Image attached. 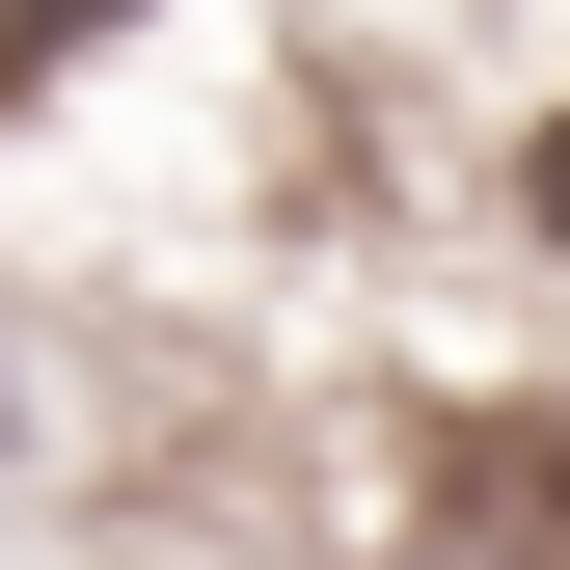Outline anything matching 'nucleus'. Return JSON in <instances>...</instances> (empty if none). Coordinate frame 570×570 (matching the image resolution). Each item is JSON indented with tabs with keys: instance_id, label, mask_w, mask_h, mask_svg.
<instances>
[{
	"instance_id": "f257e3e1",
	"label": "nucleus",
	"mask_w": 570,
	"mask_h": 570,
	"mask_svg": "<svg viewBox=\"0 0 570 570\" xmlns=\"http://www.w3.org/2000/svg\"><path fill=\"white\" fill-rule=\"evenodd\" d=\"M517 218H543V272H570V109H543V136H517Z\"/></svg>"
}]
</instances>
